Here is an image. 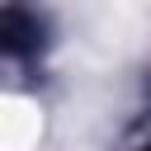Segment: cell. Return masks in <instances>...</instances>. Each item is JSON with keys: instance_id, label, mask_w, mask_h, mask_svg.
<instances>
[{"instance_id": "6da1fadb", "label": "cell", "mask_w": 151, "mask_h": 151, "mask_svg": "<svg viewBox=\"0 0 151 151\" xmlns=\"http://www.w3.org/2000/svg\"><path fill=\"white\" fill-rule=\"evenodd\" d=\"M42 104L24 90H0V151H38L42 142Z\"/></svg>"}]
</instances>
